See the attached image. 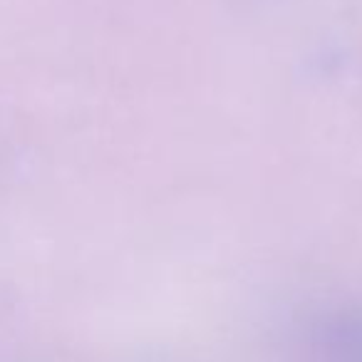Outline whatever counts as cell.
Instances as JSON below:
<instances>
[]
</instances>
